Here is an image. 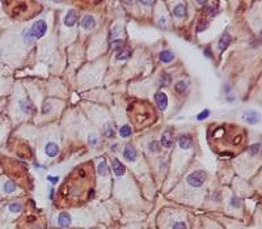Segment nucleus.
<instances>
[{
	"instance_id": "obj_19",
	"label": "nucleus",
	"mask_w": 262,
	"mask_h": 229,
	"mask_svg": "<svg viewBox=\"0 0 262 229\" xmlns=\"http://www.w3.org/2000/svg\"><path fill=\"white\" fill-rule=\"evenodd\" d=\"M131 132H132V130H131V127L129 126V124H125V126H122L119 129V135L122 136V138H129V136H131Z\"/></svg>"
},
{
	"instance_id": "obj_32",
	"label": "nucleus",
	"mask_w": 262,
	"mask_h": 229,
	"mask_svg": "<svg viewBox=\"0 0 262 229\" xmlns=\"http://www.w3.org/2000/svg\"><path fill=\"white\" fill-rule=\"evenodd\" d=\"M51 111V105L50 104H45L43 105V107H42V113H45V114H47V113H50Z\"/></svg>"
},
{
	"instance_id": "obj_6",
	"label": "nucleus",
	"mask_w": 262,
	"mask_h": 229,
	"mask_svg": "<svg viewBox=\"0 0 262 229\" xmlns=\"http://www.w3.org/2000/svg\"><path fill=\"white\" fill-rule=\"evenodd\" d=\"M242 118H244V120H246V122L250 123V124L257 123L258 120H260L258 113H255V111H245L244 115H242Z\"/></svg>"
},
{
	"instance_id": "obj_35",
	"label": "nucleus",
	"mask_w": 262,
	"mask_h": 229,
	"mask_svg": "<svg viewBox=\"0 0 262 229\" xmlns=\"http://www.w3.org/2000/svg\"><path fill=\"white\" fill-rule=\"evenodd\" d=\"M204 54H206V56H208V58H211V53H210V49H206V50H204Z\"/></svg>"
},
{
	"instance_id": "obj_17",
	"label": "nucleus",
	"mask_w": 262,
	"mask_h": 229,
	"mask_svg": "<svg viewBox=\"0 0 262 229\" xmlns=\"http://www.w3.org/2000/svg\"><path fill=\"white\" fill-rule=\"evenodd\" d=\"M174 59V55L173 53L170 51V50H164V51L160 53V60L164 62V63H169Z\"/></svg>"
},
{
	"instance_id": "obj_31",
	"label": "nucleus",
	"mask_w": 262,
	"mask_h": 229,
	"mask_svg": "<svg viewBox=\"0 0 262 229\" xmlns=\"http://www.w3.org/2000/svg\"><path fill=\"white\" fill-rule=\"evenodd\" d=\"M207 28V22H204V21H201V24L198 25V28H197V31L198 33H201V31H203L204 29Z\"/></svg>"
},
{
	"instance_id": "obj_22",
	"label": "nucleus",
	"mask_w": 262,
	"mask_h": 229,
	"mask_svg": "<svg viewBox=\"0 0 262 229\" xmlns=\"http://www.w3.org/2000/svg\"><path fill=\"white\" fill-rule=\"evenodd\" d=\"M22 37H24V41H25V43L26 44H30L31 42H33L34 40L31 38V35H30V33H29V29L28 30H25L24 33H22Z\"/></svg>"
},
{
	"instance_id": "obj_5",
	"label": "nucleus",
	"mask_w": 262,
	"mask_h": 229,
	"mask_svg": "<svg viewBox=\"0 0 262 229\" xmlns=\"http://www.w3.org/2000/svg\"><path fill=\"white\" fill-rule=\"evenodd\" d=\"M123 157L127 161H135L136 157H138V152H136L135 147L131 145V144H127L125 147V151H123Z\"/></svg>"
},
{
	"instance_id": "obj_26",
	"label": "nucleus",
	"mask_w": 262,
	"mask_h": 229,
	"mask_svg": "<svg viewBox=\"0 0 262 229\" xmlns=\"http://www.w3.org/2000/svg\"><path fill=\"white\" fill-rule=\"evenodd\" d=\"M169 81H170V76H169L168 73H164V75L161 76V84H163V85H168Z\"/></svg>"
},
{
	"instance_id": "obj_25",
	"label": "nucleus",
	"mask_w": 262,
	"mask_h": 229,
	"mask_svg": "<svg viewBox=\"0 0 262 229\" xmlns=\"http://www.w3.org/2000/svg\"><path fill=\"white\" fill-rule=\"evenodd\" d=\"M208 115H210V110H207V109H206V110H203V111H202V113H201L197 118H198V120H203V119H206Z\"/></svg>"
},
{
	"instance_id": "obj_33",
	"label": "nucleus",
	"mask_w": 262,
	"mask_h": 229,
	"mask_svg": "<svg viewBox=\"0 0 262 229\" xmlns=\"http://www.w3.org/2000/svg\"><path fill=\"white\" fill-rule=\"evenodd\" d=\"M231 204H232L233 207H239V206H240V199L236 198V196H233V198L231 199Z\"/></svg>"
},
{
	"instance_id": "obj_18",
	"label": "nucleus",
	"mask_w": 262,
	"mask_h": 229,
	"mask_svg": "<svg viewBox=\"0 0 262 229\" xmlns=\"http://www.w3.org/2000/svg\"><path fill=\"white\" fill-rule=\"evenodd\" d=\"M188 86H189L188 81H183V80H181V81H177V82H176L174 89H176V92H178V93H183V92H185V91H186V89H188Z\"/></svg>"
},
{
	"instance_id": "obj_27",
	"label": "nucleus",
	"mask_w": 262,
	"mask_h": 229,
	"mask_svg": "<svg viewBox=\"0 0 262 229\" xmlns=\"http://www.w3.org/2000/svg\"><path fill=\"white\" fill-rule=\"evenodd\" d=\"M258 151H260V144H253L252 147H250V155L254 156V155H257L258 153Z\"/></svg>"
},
{
	"instance_id": "obj_4",
	"label": "nucleus",
	"mask_w": 262,
	"mask_h": 229,
	"mask_svg": "<svg viewBox=\"0 0 262 229\" xmlns=\"http://www.w3.org/2000/svg\"><path fill=\"white\" fill-rule=\"evenodd\" d=\"M155 101H156V104H157V107L161 111H164L165 109H167V106H168V97H167V94H165L164 92H157L156 96H155Z\"/></svg>"
},
{
	"instance_id": "obj_10",
	"label": "nucleus",
	"mask_w": 262,
	"mask_h": 229,
	"mask_svg": "<svg viewBox=\"0 0 262 229\" xmlns=\"http://www.w3.org/2000/svg\"><path fill=\"white\" fill-rule=\"evenodd\" d=\"M45 152H46V155L49 157H55L56 155H58V152H59V148H58V145H56L55 143L53 142H50L46 144V148H45Z\"/></svg>"
},
{
	"instance_id": "obj_8",
	"label": "nucleus",
	"mask_w": 262,
	"mask_h": 229,
	"mask_svg": "<svg viewBox=\"0 0 262 229\" xmlns=\"http://www.w3.org/2000/svg\"><path fill=\"white\" fill-rule=\"evenodd\" d=\"M231 35H229L228 33H224L222 37H220V40H219V43H218V46H219V50L220 51H224V50L229 46V43H231Z\"/></svg>"
},
{
	"instance_id": "obj_30",
	"label": "nucleus",
	"mask_w": 262,
	"mask_h": 229,
	"mask_svg": "<svg viewBox=\"0 0 262 229\" xmlns=\"http://www.w3.org/2000/svg\"><path fill=\"white\" fill-rule=\"evenodd\" d=\"M218 7H210V8H207V12H208V15H210V17H214L216 13H218V9H216Z\"/></svg>"
},
{
	"instance_id": "obj_13",
	"label": "nucleus",
	"mask_w": 262,
	"mask_h": 229,
	"mask_svg": "<svg viewBox=\"0 0 262 229\" xmlns=\"http://www.w3.org/2000/svg\"><path fill=\"white\" fill-rule=\"evenodd\" d=\"M20 106H21V109H22L24 113H29V114H31V113L36 111V107L33 106V104H31L29 100H22L21 102H20Z\"/></svg>"
},
{
	"instance_id": "obj_28",
	"label": "nucleus",
	"mask_w": 262,
	"mask_h": 229,
	"mask_svg": "<svg viewBox=\"0 0 262 229\" xmlns=\"http://www.w3.org/2000/svg\"><path fill=\"white\" fill-rule=\"evenodd\" d=\"M173 229H186V224L183 221H177L173 225Z\"/></svg>"
},
{
	"instance_id": "obj_11",
	"label": "nucleus",
	"mask_w": 262,
	"mask_h": 229,
	"mask_svg": "<svg viewBox=\"0 0 262 229\" xmlns=\"http://www.w3.org/2000/svg\"><path fill=\"white\" fill-rule=\"evenodd\" d=\"M81 25H83V28L87 29V30H91L96 26V21H94V18L92 16H84V18H83V21H81Z\"/></svg>"
},
{
	"instance_id": "obj_15",
	"label": "nucleus",
	"mask_w": 262,
	"mask_h": 229,
	"mask_svg": "<svg viewBox=\"0 0 262 229\" xmlns=\"http://www.w3.org/2000/svg\"><path fill=\"white\" fill-rule=\"evenodd\" d=\"M76 22V12L75 11H68V13L66 15V18H64V24L67 26H74Z\"/></svg>"
},
{
	"instance_id": "obj_20",
	"label": "nucleus",
	"mask_w": 262,
	"mask_h": 229,
	"mask_svg": "<svg viewBox=\"0 0 262 229\" xmlns=\"http://www.w3.org/2000/svg\"><path fill=\"white\" fill-rule=\"evenodd\" d=\"M4 191L7 193V194H11V193L16 191V185H15L13 182H11V181L5 182V185H4Z\"/></svg>"
},
{
	"instance_id": "obj_14",
	"label": "nucleus",
	"mask_w": 262,
	"mask_h": 229,
	"mask_svg": "<svg viewBox=\"0 0 262 229\" xmlns=\"http://www.w3.org/2000/svg\"><path fill=\"white\" fill-rule=\"evenodd\" d=\"M131 55H132L131 49H129V47L122 49V50H119L118 54H117V60H126V59H129Z\"/></svg>"
},
{
	"instance_id": "obj_2",
	"label": "nucleus",
	"mask_w": 262,
	"mask_h": 229,
	"mask_svg": "<svg viewBox=\"0 0 262 229\" xmlns=\"http://www.w3.org/2000/svg\"><path fill=\"white\" fill-rule=\"evenodd\" d=\"M206 181V173L203 170H195L188 175V183L193 187H201Z\"/></svg>"
},
{
	"instance_id": "obj_21",
	"label": "nucleus",
	"mask_w": 262,
	"mask_h": 229,
	"mask_svg": "<svg viewBox=\"0 0 262 229\" xmlns=\"http://www.w3.org/2000/svg\"><path fill=\"white\" fill-rule=\"evenodd\" d=\"M109 173V169H107V165L105 161H102L100 165H98V174L100 175H107Z\"/></svg>"
},
{
	"instance_id": "obj_9",
	"label": "nucleus",
	"mask_w": 262,
	"mask_h": 229,
	"mask_svg": "<svg viewBox=\"0 0 262 229\" xmlns=\"http://www.w3.org/2000/svg\"><path fill=\"white\" fill-rule=\"evenodd\" d=\"M178 144H180V147L182 149H189V148H191V144H193V142H191V138L189 135L183 133V135H181L180 139H178Z\"/></svg>"
},
{
	"instance_id": "obj_3",
	"label": "nucleus",
	"mask_w": 262,
	"mask_h": 229,
	"mask_svg": "<svg viewBox=\"0 0 262 229\" xmlns=\"http://www.w3.org/2000/svg\"><path fill=\"white\" fill-rule=\"evenodd\" d=\"M163 147L165 148H170L172 145H173V130L172 129H168V130H165L164 133H163V136H161V144Z\"/></svg>"
},
{
	"instance_id": "obj_23",
	"label": "nucleus",
	"mask_w": 262,
	"mask_h": 229,
	"mask_svg": "<svg viewBox=\"0 0 262 229\" xmlns=\"http://www.w3.org/2000/svg\"><path fill=\"white\" fill-rule=\"evenodd\" d=\"M21 209H22V206L20 203H12L9 206V211H12V212H20Z\"/></svg>"
},
{
	"instance_id": "obj_7",
	"label": "nucleus",
	"mask_w": 262,
	"mask_h": 229,
	"mask_svg": "<svg viewBox=\"0 0 262 229\" xmlns=\"http://www.w3.org/2000/svg\"><path fill=\"white\" fill-rule=\"evenodd\" d=\"M113 170H114V173H116V175L121 177V175H123L125 174V171H126V168H125V165L121 162L119 160H117V158H114L113 160Z\"/></svg>"
},
{
	"instance_id": "obj_29",
	"label": "nucleus",
	"mask_w": 262,
	"mask_h": 229,
	"mask_svg": "<svg viewBox=\"0 0 262 229\" xmlns=\"http://www.w3.org/2000/svg\"><path fill=\"white\" fill-rule=\"evenodd\" d=\"M113 133H114V131H113L112 127L109 124H105V135L106 136H113Z\"/></svg>"
},
{
	"instance_id": "obj_34",
	"label": "nucleus",
	"mask_w": 262,
	"mask_h": 229,
	"mask_svg": "<svg viewBox=\"0 0 262 229\" xmlns=\"http://www.w3.org/2000/svg\"><path fill=\"white\" fill-rule=\"evenodd\" d=\"M47 180L51 181L53 183H55V182H58V177H47Z\"/></svg>"
},
{
	"instance_id": "obj_16",
	"label": "nucleus",
	"mask_w": 262,
	"mask_h": 229,
	"mask_svg": "<svg viewBox=\"0 0 262 229\" xmlns=\"http://www.w3.org/2000/svg\"><path fill=\"white\" fill-rule=\"evenodd\" d=\"M173 15L178 18H182L186 16V5L185 4H178L177 7L173 9Z\"/></svg>"
},
{
	"instance_id": "obj_24",
	"label": "nucleus",
	"mask_w": 262,
	"mask_h": 229,
	"mask_svg": "<svg viewBox=\"0 0 262 229\" xmlns=\"http://www.w3.org/2000/svg\"><path fill=\"white\" fill-rule=\"evenodd\" d=\"M148 149L151 152H159V149H160V144H159L157 142H151L150 145H148Z\"/></svg>"
},
{
	"instance_id": "obj_1",
	"label": "nucleus",
	"mask_w": 262,
	"mask_h": 229,
	"mask_svg": "<svg viewBox=\"0 0 262 229\" xmlns=\"http://www.w3.org/2000/svg\"><path fill=\"white\" fill-rule=\"evenodd\" d=\"M47 31V24L45 20H38L37 22L33 24V26L29 29V33L33 40H40L42 38Z\"/></svg>"
},
{
	"instance_id": "obj_12",
	"label": "nucleus",
	"mask_w": 262,
	"mask_h": 229,
	"mask_svg": "<svg viewBox=\"0 0 262 229\" xmlns=\"http://www.w3.org/2000/svg\"><path fill=\"white\" fill-rule=\"evenodd\" d=\"M58 224L60 227H68L71 224V216H69L68 212H62L58 216Z\"/></svg>"
}]
</instances>
